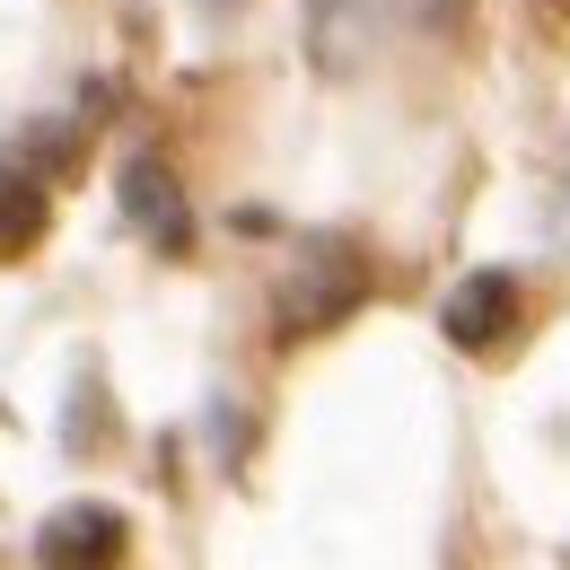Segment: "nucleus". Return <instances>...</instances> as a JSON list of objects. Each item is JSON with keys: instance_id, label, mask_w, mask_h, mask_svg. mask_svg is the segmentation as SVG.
<instances>
[{"instance_id": "f257e3e1", "label": "nucleus", "mask_w": 570, "mask_h": 570, "mask_svg": "<svg viewBox=\"0 0 570 570\" xmlns=\"http://www.w3.org/2000/svg\"><path fill=\"white\" fill-rule=\"evenodd\" d=\"M124 544H132L124 509H106V500H62V509L36 527V570H124Z\"/></svg>"}, {"instance_id": "f03ea898", "label": "nucleus", "mask_w": 570, "mask_h": 570, "mask_svg": "<svg viewBox=\"0 0 570 570\" xmlns=\"http://www.w3.org/2000/svg\"><path fill=\"white\" fill-rule=\"evenodd\" d=\"M360 298H368V264H360L352 246H316L307 264H298V282L282 298V334H316V325H343Z\"/></svg>"}, {"instance_id": "7ed1b4c3", "label": "nucleus", "mask_w": 570, "mask_h": 570, "mask_svg": "<svg viewBox=\"0 0 570 570\" xmlns=\"http://www.w3.org/2000/svg\"><path fill=\"white\" fill-rule=\"evenodd\" d=\"M439 334L456 352H500L518 334V282L509 273H465V282L448 289V307H439Z\"/></svg>"}, {"instance_id": "20e7f679", "label": "nucleus", "mask_w": 570, "mask_h": 570, "mask_svg": "<svg viewBox=\"0 0 570 570\" xmlns=\"http://www.w3.org/2000/svg\"><path fill=\"white\" fill-rule=\"evenodd\" d=\"M124 219L141 228L149 246H167V255H185V246H194L185 194H176V176H167L158 158H124Z\"/></svg>"}, {"instance_id": "39448f33", "label": "nucleus", "mask_w": 570, "mask_h": 570, "mask_svg": "<svg viewBox=\"0 0 570 570\" xmlns=\"http://www.w3.org/2000/svg\"><path fill=\"white\" fill-rule=\"evenodd\" d=\"M377 18H386V0H307V53L325 71H360Z\"/></svg>"}, {"instance_id": "423d86ee", "label": "nucleus", "mask_w": 570, "mask_h": 570, "mask_svg": "<svg viewBox=\"0 0 570 570\" xmlns=\"http://www.w3.org/2000/svg\"><path fill=\"white\" fill-rule=\"evenodd\" d=\"M45 228H53V194H45V176L18 167V158H0V264L36 255Z\"/></svg>"}, {"instance_id": "0eeeda50", "label": "nucleus", "mask_w": 570, "mask_h": 570, "mask_svg": "<svg viewBox=\"0 0 570 570\" xmlns=\"http://www.w3.org/2000/svg\"><path fill=\"white\" fill-rule=\"evenodd\" d=\"M465 9H474V0H413V18H422V27H456Z\"/></svg>"}, {"instance_id": "6e6552de", "label": "nucleus", "mask_w": 570, "mask_h": 570, "mask_svg": "<svg viewBox=\"0 0 570 570\" xmlns=\"http://www.w3.org/2000/svg\"><path fill=\"white\" fill-rule=\"evenodd\" d=\"M194 9H212V18H228V9H246V0H194Z\"/></svg>"}]
</instances>
